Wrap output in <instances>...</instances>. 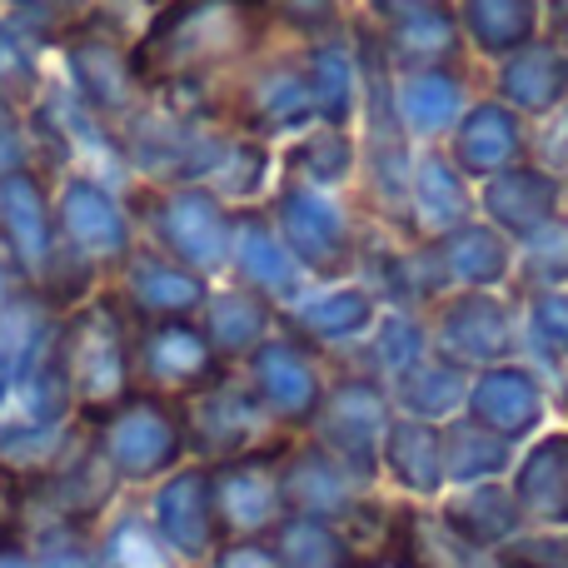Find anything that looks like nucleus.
<instances>
[{"instance_id": "f257e3e1", "label": "nucleus", "mask_w": 568, "mask_h": 568, "mask_svg": "<svg viewBox=\"0 0 568 568\" xmlns=\"http://www.w3.org/2000/svg\"><path fill=\"white\" fill-rule=\"evenodd\" d=\"M270 36L275 16L265 0H165L130 40V75L145 100L205 115L210 95L265 55Z\"/></svg>"}, {"instance_id": "f03ea898", "label": "nucleus", "mask_w": 568, "mask_h": 568, "mask_svg": "<svg viewBox=\"0 0 568 568\" xmlns=\"http://www.w3.org/2000/svg\"><path fill=\"white\" fill-rule=\"evenodd\" d=\"M55 364L65 374L80 424H90L135 389V320L125 314L110 284H100L90 300L60 314Z\"/></svg>"}, {"instance_id": "7ed1b4c3", "label": "nucleus", "mask_w": 568, "mask_h": 568, "mask_svg": "<svg viewBox=\"0 0 568 568\" xmlns=\"http://www.w3.org/2000/svg\"><path fill=\"white\" fill-rule=\"evenodd\" d=\"M125 205L135 220V235L155 245L160 255L180 260L185 270L205 280H225L230 235H235V205L215 195L210 185H155L130 180Z\"/></svg>"}, {"instance_id": "20e7f679", "label": "nucleus", "mask_w": 568, "mask_h": 568, "mask_svg": "<svg viewBox=\"0 0 568 568\" xmlns=\"http://www.w3.org/2000/svg\"><path fill=\"white\" fill-rule=\"evenodd\" d=\"M85 429L125 494H145L150 484H160L180 464H190L180 399H165V394L140 389V384L120 404H110L105 414H95Z\"/></svg>"}, {"instance_id": "39448f33", "label": "nucleus", "mask_w": 568, "mask_h": 568, "mask_svg": "<svg viewBox=\"0 0 568 568\" xmlns=\"http://www.w3.org/2000/svg\"><path fill=\"white\" fill-rule=\"evenodd\" d=\"M55 240H60V260H70V265H80L100 284H110V275L140 245L135 220H130V205H125V185L95 175V170H60Z\"/></svg>"}, {"instance_id": "423d86ee", "label": "nucleus", "mask_w": 568, "mask_h": 568, "mask_svg": "<svg viewBox=\"0 0 568 568\" xmlns=\"http://www.w3.org/2000/svg\"><path fill=\"white\" fill-rule=\"evenodd\" d=\"M55 175L45 165H26L0 175V260L20 284H45L55 270Z\"/></svg>"}, {"instance_id": "0eeeda50", "label": "nucleus", "mask_w": 568, "mask_h": 568, "mask_svg": "<svg viewBox=\"0 0 568 568\" xmlns=\"http://www.w3.org/2000/svg\"><path fill=\"white\" fill-rule=\"evenodd\" d=\"M180 414H185V444L195 464H225L240 459V454L260 449L270 439H284L275 424L265 419L260 399L250 394V384L240 379V369L220 374L210 389L180 399Z\"/></svg>"}, {"instance_id": "6e6552de", "label": "nucleus", "mask_w": 568, "mask_h": 568, "mask_svg": "<svg viewBox=\"0 0 568 568\" xmlns=\"http://www.w3.org/2000/svg\"><path fill=\"white\" fill-rule=\"evenodd\" d=\"M30 494V519H60V524H80V529H100L110 509L125 499V489L115 484V474L105 469V459L90 444V429L80 424L75 439L60 449V459L45 474L26 484Z\"/></svg>"}, {"instance_id": "1a4fd4ad", "label": "nucleus", "mask_w": 568, "mask_h": 568, "mask_svg": "<svg viewBox=\"0 0 568 568\" xmlns=\"http://www.w3.org/2000/svg\"><path fill=\"white\" fill-rule=\"evenodd\" d=\"M294 434L270 439L240 459L210 464V494H215L220 539H270L284 519V489H280V454Z\"/></svg>"}, {"instance_id": "9d476101", "label": "nucleus", "mask_w": 568, "mask_h": 568, "mask_svg": "<svg viewBox=\"0 0 568 568\" xmlns=\"http://www.w3.org/2000/svg\"><path fill=\"white\" fill-rule=\"evenodd\" d=\"M235 369L280 434L310 429L314 424V414H320V404H324V379H320V364H314L310 344L290 339V334H270Z\"/></svg>"}, {"instance_id": "9b49d317", "label": "nucleus", "mask_w": 568, "mask_h": 568, "mask_svg": "<svg viewBox=\"0 0 568 568\" xmlns=\"http://www.w3.org/2000/svg\"><path fill=\"white\" fill-rule=\"evenodd\" d=\"M230 374V364L205 339L200 320H150L135 324V384L165 399H190Z\"/></svg>"}, {"instance_id": "f8f14e48", "label": "nucleus", "mask_w": 568, "mask_h": 568, "mask_svg": "<svg viewBox=\"0 0 568 568\" xmlns=\"http://www.w3.org/2000/svg\"><path fill=\"white\" fill-rule=\"evenodd\" d=\"M155 534L170 544L185 568H205L210 554L220 549V519H215V494H210V464H180L175 474H165L160 484H150L140 494Z\"/></svg>"}, {"instance_id": "ddd939ff", "label": "nucleus", "mask_w": 568, "mask_h": 568, "mask_svg": "<svg viewBox=\"0 0 568 568\" xmlns=\"http://www.w3.org/2000/svg\"><path fill=\"white\" fill-rule=\"evenodd\" d=\"M310 439L329 449L354 479H374L384 454V434H389V404L369 379H339L324 389V404L310 424Z\"/></svg>"}, {"instance_id": "4468645a", "label": "nucleus", "mask_w": 568, "mask_h": 568, "mask_svg": "<svg viewBox=\"0 0 568 568\" xmlns=\"http://www.w3.org/2000/svg\"><path fill=\"white\" fill-rule=\"evenodd\" d=\"M210 284L205 275L185 270L180 260L160 255L155 245L140 240L135 250L125 255V265L110 275V290L115 300L125 304V314L135 324H150V320H195L210 300Z\"/></svg>"}, {"instance_id": "2eb2a0df", "label": "nucleus", "mask_w": 568, "mask_h": 568, "mask_svg": "<svg viewBox=\"0 0 568 568\" xmlns=\"http://www.w3.org/2000/svg\"><path fill=\"white\" fill-rule=\"evenodd\" d=\"M280 489H284V514L334 524V529H339V524L354 514V504H359V479H354L329 449H320L314 439L284 444Z\"/></svg>"}, {"instance_id": "dca6fc26", "label": "nucleus", "mask_w": 568, "mask_h": 568, "mask_svg": "<svg viewBox=\"0 0 568 568\" xmlns=\"http://www.w3.org/2000/svg\"><path fill=\"white\" fill-rule=\"evenodd\" d=\"M300 260L290 255V245L280 240L275 220L255 205H240L235 210V235H230V265H225V280L230 284H245L255 290L260 300L280 304L300 300Z\"/></svg>"}, {"instance_id": "f3484780", "label": "nucleus", "mask_w": 568, "mask_h": 568, "mask_svg": "<svg viewBox=\"0 0 568 568\" xmlns=\"http://www.w3.org/2000/svg\"><path fill=\"white\" fill-rule=\"evenodd\" d=\"M280 240L290 245V255L300 260V270H339L349 255V235L344 220L334 210V200H324L310 185H284L270 205Z\"/></svg>"}, {"instance_id": "a211bd4d", "label": "nucleus", "mask_w": 568, "mask_h": 568, "mask_svg": "<svg viewBox=\"0 0 568 568\" xmlns=\"http://www.w3.org/2000/svg\"><path fill=\"white\" fill-rule=\"evenodd\" d=\"M55 334L60 310L50 304V294L36 290V284H16L0 300V374L16 384L30 369H40L55 354Z\"/></svg>"}, {"instance_id": "6ab92c4d", "label": "nucleus", "mask_w": 568, "mask_h": 568, "mask_svg": "<svg viewBox=\"0 0 568 568\" xmlns=\"http://www.w3.org/2000/svg\"><path fill=\"white\" fill-rule=\"evenodd\" d=\"M195 320H200V329H205V339L215 344V354L235 369V364H245L250 354L275 334V304L260 300V294L245 290V284L215 280L210 284L205 310H200Z\"/></svg>"}, {"instance_id": "aec40b11", "label": "nucleus", "mask_w": 568, "mask_h": 568, "mask_svg": "<svg viewBox=\"0 0 568 568\" xmlns=\"http://www.w3.org/2000/svg\"><path fill=\"white\" fill-rule=\"evenodd\" d=\"M519 514L544 529H568V434H544L514 474Z\"/></svg>"}, {"instance_id": "412c9836", "label": "nucleus", "mask_w": 568, "mask_h": 568, "mask_svg": "<svg viewBox=\"0 0 568 568\" xmlns=\"http://www.w3.org/2000/svg\"><path fill=\"white\" fill-rule=\"evenodd\" d=\"M439 519L479 554L484 549L499 554L504 544L519 539V529H524V514H519L514 489H504V484H494V479L489 484H469L464 494H454V499L444 504Z\"/></svg>"}, {"instance_id": "4be33fe9", "label": "nucleus", "mask_w": 568, "mask_h": 568, "mask_svg": "<svg viewBox=\"0 0 568 568\" xmlns=\"http://www.w3.org/2000/svg\"><path fill=\"white\" fill-rule=\"evenodd\" d=\"M469 414L474 424H484V429L514 444L524 434H534V424L544 419V394L524 369H489L469 389Z\"/></svg>"}, {"instance_id": "5701e85b", "label": "nucleus", "mask_w": 568, "mask_h": 568, "mask_svg": "<svg viewBox=\"0 0 568 568\" xmlns=\"http://www.w3.org/2000/svg\"><path fill=\"white\" fill-rule=\"evenodd\" d=\"M50 75H55L50 45L26 26V20L0 10V110L26 115V110L45 95Z\"/></svg>"}, {"instance_id": "b1692460", "label": "nucleus", "mask_w": 568, "mask_h": 568, "mask_svg": "<svg viewBox=\"0 0 568 568\" xmlns=\"http://www.w3.org/2000/svg\"><path fill=\"white\" fill-rule=\"evenodd\" d=\"M95 549H100V568H185L170 554V544L155 534L145 504L130 499V494L100 519Z\"/></svg>"}, {"instance_id": "393cba45", "label": "nucleus", "mask_w": 568, "mask_h": 568, "mask_svg": "<svg viewBox=\"0 0 568 568\" xmlns=\"http://www.w3.org/2000/svg\"><path fill=\"white\" fill-rule=\"evenodd\" d=\"M379 464L394 474V484L419 499H434L444 489V444H439V429L424 419H394L389 434H384V454Z\"/></svg>"}, {"instance_id": "a878e982", "label": "nucleus", "mask_w": 568, "mask_h": 568, "mask_svg": "<svg viewBox=\"0 0 568 568\" xmlns=\"http://www.w3.org/2000/svg\"><path fill=\"white\" fill-rule=\"evenodd\" d=\"M270 549H275L280 568H359L349 539L334 524L300 519V514H284L280 529L270 534Z\"/></svg>"}, {"instance_id": "bb28decb", "label": "nucleus", "mask_w": 568, "mask_h": 568, "mask_svg": "<svg viewBox=\"0 0 568 568\" xmlns=\"http://www.w3.org/2000/svg\"><path fill=\"white\" fill-rule=\"evenodd\" d=\"M439 444H444V479L454 484H489L509 469V439H499L494 429H484L474 419L449 424L439 434Z\"/></svg>"}, {"instance_id": "cd10ccee", "label": "nucleus", "mask_w": 568, "mask_h": 568, "mask_svg": "<svg viewBox=\"0 0 568 568\" xmlns=\"http://www.w3.org/2000/svg\"><path fill=\"white\" fill-rule=\"evenodd\" d=\"M464 26L484 50H514L534 36L539 6L534 0H464Z\"/></svg>"}, {"instance_id": "c85d7f7f", "label": "nucleus", "mask_w": 568, "mask_h": 568, "mask_svg": "<svg viewBox=\"0 0 568 568\" xmlns=\"http://www.w3.org/2000/svg\"><path fill=\"white\" fill-rule=\"evenodd\" d=\"M469 399V389H464V374L449 364H414V369H404V409L414 414V419H444V414H454L459 404Z\"/></svg>"}, {"instance_id": "c756f323", "label": "nucleus", "mask_w": 568, "mask_h": 568, "mask_svg": "<svg viewBox=\"0 0 568 568\" xmlns=\"http://www.w3.org/2000/svg\"><path fill=\"white\" fill-rule=\"evenodd\" d=\"M26 539H30V554H36V568H100L95 529L36 519V524H26Z\"/></svg>"}, {"instance_id": "7c9ffc66", "label": "nucleus", "mask_w": 568, "mask_h": 568, "mask_svg": "<svg viewBox=\"0 0 568 568\" xmlns=\"http://www.w3.org/2000/svg\"><path fill=\"white\" fill-rule=\"evenodd\" d=\"M449 359H504L509 354V324L499 320V310L484 304V320H469V304L459 314H449Z\"/></svg>"}, {"instance_id": "2f4dec72", "label": "nucleus", "mask_w": 568, "mask_h": 568, "mask_svg": "<svg viewBox=\"0 0 568 568\" xmlns=\"http://www.w3.org/2000/svg\"><path fill=\"white\" fill-rule=\"evenodd\" d=\"M454 100H459L454 95V80L439 75V70H424V75H414L404 85V115L419 130H439V125H449Z\"/></svg>"}, {"instance_id": "473e14b6", "label": "nucleus", "mask_w": 568, "mask_h": 568, "mask_svg": "<svg viewBox=\"0 0 568 568\" xmlns=\"http://www.w3.org/2000/svg\"><path fill=\"white\" fill-rule=\"evenodd\" d=\"M499 568H568V529H544L529 539H509L499 549Z\"/></svg>"}, {"instance_id": "72a5a7b5", "label": "nucleus", "mask_w": 568, "mask_h": 568, "mask_svg": "<svg viewBox=\"0 0 568 568\" xmlns=\"http://www.w3.org/2000/svg\"><path fill=\"white\" fill-rule=\"evenodd\" d=\"M80 6H85V0H0V10H10L16 20H26V26L36 30L45 45H55L60 26H65Z\"/></svg>"}, {"instance_id": "f704fd0d", "label": "nucleus", "mask_w": 568, "mask_h": 568, "mask_svg": "<svg viewBox=\"0 0 568 568\" xmlns=\"http://www.w3.org/2000/svg\"><path fill=\"white\" fill-rule=\"evenodd\" d=\"M26 165H40L36 135H30V120L16 115V110H0V175L26 170Z\"/></svg>"}, {"instance_id": "c9c22d12", "label": "nucleus", "mask_w": 568, "mask_h": 568, "mask_svg": "<svg viewBox=\"0 0 568 568\" xmlns=\"http://www.w3.org/2000/svg\"><path fill=\"white\" fill-rule=\"evenodd\" d=\"M205 568H280L270 539H225Z\"/></svg>"}, {"instance_id": "e433bc0d", "label": "nucleus", "mask_w": 568, "mask_h": 568, "mask_svg": "<svg viewBox=\"0 0 568 568\" xmlns=\"http://www.w3.org/2000/svg\"><path fill=\"white\" fill-rule=\"evenodd\" d=\"M30 519V494H26V479L10 474L0 464V534H20Z\"/></svg>"}, {"instance_id": "4c0bfd02", "label": "nucleus", "mask_w": 568, "mask_h": 568, "mask_svg": "<svg viewBox=\"0 0 568 568\" xmlns=\"http://www.w3.org/2000/svg\"><path fill=\"white\" fill-rule=\"evenodd\" d=\"M534 334H539L554 354H568V300H539V310H534Z\"/></svg>"}, {"instance_id": "58836bf2", "label": "nucleus", "mask_w": 568, "mask_h": 568, "mask_svg": "<svg viewBox=\"0 0 568 568\" xmlns=\"http://www.w3.org/2000/svg\"><path fill=\"white\" fill-rule=\"evenodd\" d=\"M0 568H36V554H30L26 529H20V534H0Z\"/></svg>"}, {"instance_id": "ea45409f", "label": "nucleus", "mask_w": 568, "mask_h": 568, "mask_svg": "<svg viewBox=\"0 0 568 568\" xmlns=\"http://www.w3.org/2000/svg\"><path fill=\"white\" fill-rule=\"evenodd\" d=\"M100 6H115V10H160L165 0H100Z\"/></svg>"}, {"instance_id": "a19ab883", "label": "nucleus", "mask_w": 568, "mask_h": 568, "mask_svg": "<svg viewBox=\"0 0 568 568\" xmlns=\"http://www.w3.org/2000/svg\"><path fill=\"white\" fill-rule=\"evenodd\" d=\"M16 284H20V280H16V275H10V265H6V260H0V300H6V294H10V290H16Z\"/></svg>"}, {"instance_id": "79ce46f5", "label": "nucleus", "mask_w": 568, "mask_h": 568, "mask_svg": "<svg viewBox=\"0 0 568 568\" xmlns=\"http://www.w3.org/2000/svg\"><path fill=\"white\" fill-rule=\"evenodd\" d=\"M6 409H10V379L0 374V414H6Z\"/></svg>"}]
</instances>
